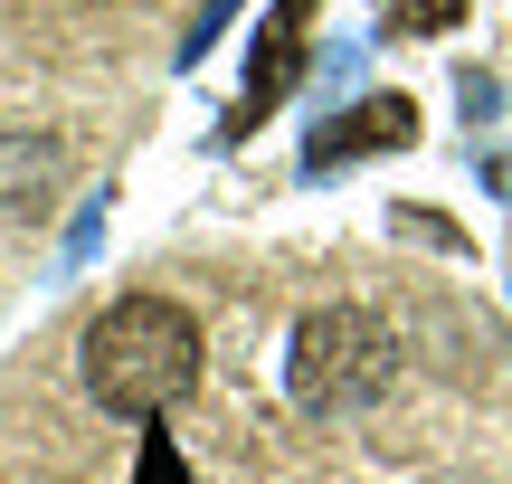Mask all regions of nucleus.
Listing matches in <instances>:
<instances>
[{
  "label": "nucleus",
  "mask_w": 512,
  "mask_h": 484,
  "mask_svg": "<svg viewBox=\"0 0 512 484\" xmlns=\"http://www.w3.org/2000/svg\"><path fill=\"white\" fill-rule=\"evenodd\" d=\"M200 380V323L171 295H124L86 323V390L114 418H162Z\"/></svg>",
  "instance_id": "1"
},
{
  "label": "nucleus",
  "mask_w": 512,
  "mask_h": 484,
  "mask_svg": "<svg viewBox=\"0 0 512 484\" xmlns=\"http://www.w3.org/2000/svg\"><path fill=\"white\" fill-rule=\"evenodd\" d=\"M399 380V333L361 304H323V314L294 323V352H285V390L294 409L313 418H361L370 399H389Z\"/></svg>",
  "instance_id": "2"
},
{
  "label": "nucleus",
  "mask_w": 512,
  "mask_h": 484,
  "mask_svg": "<svg viewBox=\"0 0 512 484\" xmlns=\"http://www.w3.org/2000/svg\"><path fill=\"white\" fill-rule=\"evenodd\" d=\"M399 143H418V105H408V95H361L351 114H332L304 143V171H342V162H361V152H399Z\"/></svg>",
  "instance_id": "3"
},
{
  "label": "nucleus",
  "mask_w": 512,
  "mask_h": 484,
  "mask_svg": "<svg viewBox=\"0 0 512 484\" xmlns=\"http://www.w3.org/2000/svg\"><path fill=\"white\" fill-rule=\"evenodd\" d=\"M304 29H313V0H275V10H266V29H256V48H247V105L238 114H266L275 95L294 86V67H304Z\"/></svg>",
  "instance_id": "4"
},
{
  "label": "nucleus",
  "mask_w": 512,
  "mask_h": 484,
  "mask_svg": "<svg viewBox=\"0 0 512 484\" xmlns=\"http://www.w3.org/2000/svg\"><path fill=\"white\" fill-rule=\"evenodd\" d=\"M389 19L418 29V38H437V29H456V19H465V0H389Z\"/></svg>",
  "instance_id": "5"
},
{
  "label": "nucleus",
  "mask_w": 512,
  "mask_h": 484,
  "mask_svg": "<svg viewBox=\"0 0 512 484\" xmlns=\"http://www.w3.org/2000/svg\"><path fill=\"white\" fill-rule=\"evenodd\" d=\"M143 484H190V466L171 456V437H152V447H143Z\"/></svg>",
  "instance_id": "6"
},
{
  "label": "nucleus",
  "mask_w": 512,
  "mask_h": 484,
  "mask_svg": "<svg viewBox=\"0 0 512 484\" xmlns=\"http://www.w3.org/2000/svg\"><path fill=\"white\" fill-rule=\"evenodd\" d=\"M228 10H238V0H209V10H200V19H190V48H181V67H190V57H200V48H209V38H219V19H228Z\"/></svg>",
  "instance_id": "7"
}]
</instances>
